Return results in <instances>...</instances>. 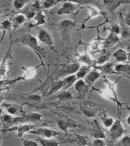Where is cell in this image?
I'll use <instances>...</instances> for the list:
<instances>
[{
  "mask_svg": "<svg viewBox=\"0 0 130 146\" xmlns=\"http://www.w3.org/2000/svg\"><path fill=\"white\" fill-rule=\"evenodd\" d=\"M13 43H21L32 49L40 59L42 61L41 64L44 67V64L42 61V58H44L45 57L46 51L38 45L36 37L31 34H27L13 40Z\"/></svg>",
  "mask_w": 130,
  "mask_h": 146,
  "instance_id": "obj_1",
  "label": "cell"
},
{
  "mask_svg": "<svg viewBox=\"0 0 130 146\" xmlns=\"http://www.w3.org/2000/svg\"><path fill=\"white\" fill-rule=\"evenodd\" d=\"M126 132L121 122V118L116 119L105 134L106 140L109 143H113L120 139Z\"/></svg>",
  "mask_w": 130,
  "mask_h": 146,
  "instance_id": "obj_2",
  "label": "cell"
},
{
  "mask_svg": "<svg viewBox=\"0 0 130 146\" xmlns=\"http://www.w3.org/2000/svg\"><path fill=\"white\" fill-rule=\"evenodd\" d=\"M41 10L40 1H35L34 3L31 4L27 7L19 11V13L25 15L27 20H31L32 19L37 12Z\"/></svg>",
  "mask_w": 130,
  "mask_h": 146,
  "instance_id": "obj_3",
  "label": "cell"
},
{
  "mask_svg": "<svg viewBox=\"0 0 130 146\" xmlns=\"http://www.w3.org/2000/svg\"><path fill=\"white\" fill-rule=\"evenodd\" d=\"M0 117L1 125L3 128V130L8 129L19 122L22 123V116L15 117L9 114H5L3 113L0 115Z\"/></svg>",
  "mask_w": 130,
  "mask_h": 146,
  "instance_id": "obj_4",
  "label": "cell"
},
{
  "mask_svg": "<svg viewBox=\"0 0 130 146\" xmlns=\"http://www.w3.org/2000/svg\"><path fill=\"white\" fill-rule=\"evenodd\" d=\"M117 46L108 49H103L101 52L95 55L93 57L95 58L94 60L96 64H102L108 61L111 54L115 52Z\"/></svg>",
  "mask_w": 130,
  "mask_h": 146,
  "instance_id": "obj_5",
  "label": "cell"
},
{
  "mask_svg": "<svg viewBox=\"0 0 130 146\" xmlns=\"http://www.w3.org/2000/svg\"><path fill=\"white\" fill-rule=\"evenodd\" d=\"M1 108H5L10 115L18 116H23L25 115V110L21 105L18 104H10L3 102L1 106Z\"/></svg>",
  "mask_w": 130,
  "mask_h": 146,
  "instance_id": "obj_6",
  "label": "cell"
},
{
  "mask_svg": "<svg viewBox=\"0 0 130 146\" xmlns=\"http://www.w3.org/2000/svg\"><path fill=\"white\" fill-rule=\"evenodd\" d=\"M80 67V65L78 62L68 64L63 66L58 73L59 78L66 77L76 72Z\"/></svg>",
  "mask_w": 130,
  "mask_h": 146,
  "instance_id": "obj_7",
  "label": "cell"
},
{
  "mask_svg": "<svg viewBox=\"0 0 130 146\" xmlns=\"http://www.w3.org/2000/svg\"><path fill=\"white\" fill-rule=\"evenodd\" d=\"M10 38V44L9 45V49L7 51L6 54L4 56L2 61L0 63V76L3 77V79H5L6 74H8L7 72V66L10 65V64H7V59H13L12 55V46L13 43L11 35L9 34Z\"/></svg>",
  "mask_w": 130,
  "mask_h": 146,
  "instance_id": "obj_8",
  "label": "cell"
},
{
  "mask_svg": "<svg viewBox=\"0 0 130 146\" xmlns=\"http://www.w3.org/2000/svg\"><path fill=\"white\" fill-rule=\"evenodd\" d=\"M35 125L31 124H26L20 125L18 126L13 127L10 128L7 130H1L3 133L6 132H11V131H16L17 132V136L18 137H22L23 135L26 132H29L30 131H32L35 128Z\"/></svg>",
  "mask_w": 130,
  "mask_h": 146,
  "instance_id": "obj_9",
  "label": "cell"
},
{
  "mask_svg": "<svg viewBox=\"0 0 130 146\" xmlns=\"http://www.w3.org/2000/svg\"><path fill=\"white\" fill-rule=\"evenodd\" d=\"M109 21L108 20V18H107L106 21L105 23L101 24H100L99 26H97V31H98V36L94 40L92 44H91V51H90V54L92 55V56H94L97 54L101 52V50L99 48V45L102 44V42H101V40H105V38H103L100 37V35H99V27L101 26L103 24H105V23L108 22Z\"/></svg>",
  "mask_w": 130,
  "mask_h": 146,
  "instance_id": "obj_10",
  "label": "cell"
},
{
  "mask_svg": "<svg viewBox=\"0 0 130 146\" xmlns=\"http://www.w3.org/2000/svg\"><path fill=\"white\" fill-rule=\"evenodd\" d=\"M29 133L39 135L43 137L46 138L48 139H51L59 134V132L56 130L49 128H40L35 131L32 130Z\"/></svg>",
  "mask_w": 130,
  "mask_h": 146,
  "instance_id": "obj_11",
  "label": "cell"
},
{
  "mask_svg": "<svg viewBox=\"0 0 130 146\" xmlns=\"http://www.w3.org/2000/svg\"><path fill=\"white\" fill-rule=\"evenodd\" d=\"M116 62L115 60H113L111 62L107 63L101 66H96L94 67V69L99 70L101 71V74H117L118 73L114 70L113 67L116 65Z\"/></svg>",
  "mask_w": 130,
  "mask_h": 146,
  "instance_id": "obj_12",
  "label": "cell"
},
{
  "mask_svg": "<svg viewBox=\"0 0 130 146\" xmlns=\"http://www.w3.org/2000/svg\"><path fill=\"white\" fill-rule=\"evenodd\" d=\"M38 38L43 44L49 47L51 50L56 52L53 46V41L49 33L44 30H42L38 33Z\"/></svg>",
  "mask_w": 130,
  "mask_h": 146,
  "instance_id": "obj_13",
  "label": "cell"
},
{
  "mask_svg": "<svg viewBox=\"0 0 130 146\" xmlns=\"http://www.w3.org/2000/svg\"><path fill=\"white\" fill-rule=\"evenodd\" d=\"M130 1H119V0H112V1H104V5L106 7L110 12L113 13L121 5L125 3H130Z\"/></svg>",
  "mask_w": 130,
  "mask_h": 146,
  "instance_id": "obj_14",
  "label": "cell"
},
{
  "mask_svg": "<svg viewBox=\"0 0 130 146\" xmlns=\"http://www.w3.org/2000/svg\"><path fill=\"white\" fill-rule=\"evenodd\" d=\"M9 19L12 24L14 30L17 29L27 21L26 17L21 14L12 16Z\"/></svg>",
  "mask_w": 130,
  "mask_h": 146,
  "instance_id": "obj_15",
  "label": "cell"
},
{
  "mask_svg": "<svg viewBox=\"0 0 130 146\" xmlns=\"http://www.w3.org/2000/svg\"><path fill=\"white\" fill-rule=\"evenodd\" d=\"M120 39V38H119L116 34L110 33L107 38H105L104 42H102V44L103 45V49L113 47V46L117 43Z\"/></svg>",
  "mask_w": 130,
  "mask_h": 146,
  "instance_id": "obj_16",
  "label": "cell"
},
{
  "mask_svg": "<svg viewBox=\"0 0 130 146\" xmlns=\"http://www.w3.org/2000/svg\"><path fill=\"white\" fill-rule=\"evenodd\" d=\"M76 6L72 3L71 1H67L63 4L62 6L57 11L59 15H68L74 12L76 9Z\"/></svg>",
  "mask_w": 130,
  "mask_h": 146,
  "instance_id": "obj_17",
  "label": "cell"
},
{
  "mask_svg": "<svg viewBox=\"0 0 130 146\" xmlns=\"http://www.w3.org/2000/svg\"><path fill=\"white\" fill-rule=\"evenodd\" d=\"M43 10H42L39 11L34 18L32 19V21H36L35 23L32 24L30 23H27L25 24V25L29 28H31L39 26V25L46 24L45 17H44V15L43 14Z\"/></svg>",
  "mask_w": 130,
  "mask_h": 146,
  "instance_id": "obj_18",
  "label": "cell"
},
{
  "mask_svg": "<svg viewBox=\"0 0 130 146\" xmlns=\"http://www.w3.org/2000/svg\"><path fill=\"white\" fill-rule=\"evenodd\" d=\"M92 91H97L104 98L116 103L117 104L118 111H119L120 108H121V107H122V105L124 104V103H122L120 102L119 101H118V100H116L114 97L112 96L106 90H101V89L98 88H95L94 86H92Z\"/></svg>",
  "mask_w": 130,
  "mask_h": 146,
  "instance_id": "obj_19",
  "label": "cell"
},
{
  "mask_svg": "<svg viewBox=\"0 0 130 146\" xmlns=\"http://www.w3.org/2000/svg\"><path fill=\"white\" fill-rule=\"evenodd\" d=\"M101 73H99L97 70L94 69L89 72L85 76V82L89 86L92 85L97 80L102 76Z\"/></svg>",
  "mask_w": 130,
  "mask_h": 146,
  "instance_id": "obj_20",
  "label": "cell"
},
{
  "mask_svg": "<svg viewBox=\"0 0 130 146\" xmlns=\"http://www.w3.org/2000/svg\"><path fill=\"white\" fill-rule=\"evenodd\" d=\"M27 80L25 75L22 76H19L11 79H3L2 80H0V88H6L8 87H11V86L14 85L17 83L18 81L20 80Z\"/></svg>",
  "mask_w": 130,
  "mask_h": 146,
  "instance_id": "obj_21",
  "label": "cell"
},
{
  "mask_svg": "<svg viewBox=\"0 0 130 146\" xmlns=\"http://www.w3.org/2000/svg\"><path fill=\"white\" fill-rule=\"evenodd\" d=\"M86 8H88V9H89L90 12V14L88 16L86 19L83 22L81 28L79 29V30L80 29H83L85 28L86 23V22H87L88 21L91 19L92 17L99 15H101L103 16L104 18H105L106 14L105 13V12H103V11H98L95 8H94L93 7L91 6H87L86 7Z\"/></svg>",
  "mask_w": 130,
  "mask_h": 146,
  "instance_id": "obj_22",
  "label": "cell"
},
{
  "mask_svg": "<svg viewBox=\"0 0 130 146\" xmlns=\"http://www.w3.org/2000/svg\"><path fill=\"white\" fill-rule=\"evenodd\" d=\"M92 128V135L96 139H105V134L100 128L96 121H94Z\"/></svg>",
  "mask_w": 130,
  "mask_h": 146,
  "instance_id": "obj_23",
  "label": "cell"
},
{
  "mask_svg": "<svg viewBox=\"0 0 130 146\" xmlns=\"http://www.w3.org/2000/svg\"><path fill=\"white\" fill-rule=\"evenodd\" d=\"M78 62L84 63L86 64L87 66H90V67H92L94 68L95 66H96V64L94 60H92L90 58V56L88 54L87 52L86 48L85 46V51L84 54L79 55Z\"/></svg>",
  "mask_w": 130,
  "mask_h": 146,
  "instance_id": "obj_24",
  "label": "cell"
},
{
  "mask_svg": "<svg viewBox=\"0 0 130 146\" xmlns=\"http://www.w3.org/2000/svg\"><path fill=\"white\" fill-rule=\"evenodd\" d=\"M42 116L38 113H30L26 114L22 116V123L25 121L40 122L44 123L42 120Z\"/></svg>",
  "mask_w": 130,
  "mask_h": 146,
  "instance_id": "obj_25",
  "label": "cell"
},
{
  "mask_svg": "<svg viewBox=\"0 0 130 146\" xmlns=\"http://www.w3.org/2000/svg\"><path fill=\"white\" fill-rule=\"evenodd\" d=\"M102 77L103 78L102 82H103L106 85H107V88L111 91L113 94L114 98H115L116 100H118V101H119L118 100V98H117V94H116V90H115V86H116V83L118 82L119 79H120L121 76H120L117 80H116L113 82H112L109 81V80H108V79L106 78V75L103 76Z\"/></svg>",
  "mask_w": 130,
  "mask_h": 146,
  "instance_id": "obj_26",
  "label": "cell"
},
{
  "mask_svg": "<svg viewBox=\"0 0 130 146\" xmlns=\"http://www.w3.org/2000/svg\"><path fill=\"white\" fill-rule=\"evenodd\" d=\"M115 71L124 76L130 75V65L129 64H118L115 65Z\"/></svg>",
  "mask_w": 130,
  "mask_h": 146,
  "instance_id": "obj_27",
  "label": "cell"
},
{
  "mask_svg": "<svg viewBox=\"0 0 130 146\" xmlns=\"http://www.w3.org/2000/svg\"><path fill=\"white\" fill-rule=\"evenodd\" d=\"M113 56L116 62H124L128 60L127 54L122 49H119L114 52Z\"/></svg>",
  "mask_w": 130,
  "mask_h": 146,
  "instance_id": "obj_28",
  "label": "cell"
},
{
  "mask_svg": "<svg viewBox=\"0 0 130 146\" xmlns=\"http://www.w3.org/2000/svg\"><path fill=\"white\" fill-rule=\"evenodd\" d=\"M100 116L103 124L106 127H111L113 124V119L111 117H108L105 110L101 113Z\"/></svg>",
  "mask_w": 130,
  "mask_h": 146,
  "instance_id": "obj_29",
  "label": "cell"
},
{
  "mask_svg": "<svg viewBox=\"0 0 130 146\" xmlns=\"http://www.w3.org/2000/svg\"><path fill=\"white\" fill-rule=\"evenodd\" d=\"M77 80V79L76 74L69 75V76L65 77L63 80H62L64 84V89L66 90V89L68 88L74 84Z\"/></svg>",
  "mask_w": 130,
  "mask_h": 146,
  "instance_id": "obj_30",
  "label": "cell"
},
{
  "mask_svg": "<svg viewBox=\"0 0 130 146\" xmlns=\"http://www.w3.org/2000/svg\"><path fill=\"white\" fill-rule=\"evenodd\" d=\"M98 109L96 107L86 106H84L83 109V112L86 116L89 117H94L98 112Z\"/></svg>",
  "mask_w": 130,
  "mask_h": 146,
  "instance_id": "obj_31",
  "label": "cell"
},
{
  "mask_svg": "<svg viewBox=\"0 0 130 146\" xmlns=\"http://www.w3.org/2000/svg\"><path fill=\"white\" fill-rule=\"evenodd\" d=\"M91 67L87 66H83L80 67L76 74L77 80L83 78L91 71Z\"/></svg>",
  "mask_w": 130,
  "mask_h": 146,
  "instance_id": "obj_32",
  "label": "cell"
},
{
  "mask_svg": "<svg viewBox=\"0 0 130 146\" xmlns=\"http://www.w3.org/2000/svg\"><path fill=\"white\" fill-rule=\"evenodd\" d=\"M88 85L82 79L79 80L75 83V90L79 93H83L88 89Z\"/></svg>",
  "mask_w": 130,
  "mask_h": 146,
  "instance_id": "obj_33",
  "label": "cell"
},
{
  "mask_svg": "<svg viewBox=\"0 0 130 146\" xmlns=\"http://www.w3.org/2000/svg\"><path fill=\"white\" fill-rule=\"evenodd\" d=\"M41 4V10L49 9L56 5L60 2H63L61 1H55V0H48L40 1Z\"/></svg>",
  "mask_w": 130,
  "mask_h": 146,
  "instance_id": "obj_34",
  "label": "cell"
},
{
  "mask_svg": "<svg viewBox=\"0 0 130 146\" xmlns=\"http://www.w3.org/2000/svg\"><path fill=\"white\" fill-rule=\"evenodd\" d=\"M107 30L109 31L110 33H113L116 35L120 34V27L117 23L114 24L110 26H104L103 29V32H105Z\"/></svg>",
  "mask_w": 130,
  "mask_h": 146,
  "instance_id": "obj_35",
  "label": "cell"
},
{
  "mask_svg": "<svg viewBox=\"0 0 130 146\" xmlns=\"http://www.w3.org/2000/svg\"><path fill=\"white\" fill-rule=\"evenodd\" d=\"M59 102L66 101L72 99L73 97L71 92L69 91H64L59 94L56 97Z\"/></svg>",
  "mask_w": 130,
  "mask_h": 146,
  "instance_id": "obj_36",
  "label": "cell"
},
{
  "mask_svg": "<svg viewBox=\"0 0 130 146\" xmlns=\"http://www.w3.org/2000/svg\"><path fill=\"white\" fill-rule=\"evenodd\" d=\"M64 84L62 80L57 81L52 84L48 94H51L54 93L62 88H64Z\"/></svg>",
  "mask_w": 130,
  "mask_h": 146,
  "instance_id": "obj_37",
  "label": "cell"
},
{
  "mask_svg": "<svg viewBox=\"0 0 130 146\" xmlns=\"http://www.w3.org/2000/svg\"><path fill=\"white\" fill-rule=\"evenodd\" d=\"M58 126L60 129L65 132H67L68 128L72 126V122H70L68 120H59L58 122Z\"/></svg>",
  "mask_w": 130,
  "mask_h": 146,
  "instance_id": "obj_38",
  "label": "cell"
},
{
  "mask_svg": "<svg viewBox=\"0 0 130 146\" xmlns=\"http://www.w3.org/2000/svg\"><path fill=\"white\" fill-rule=\"evenodd\" d=\"M38 140L43 146H59V143L54 140L40 138Z\"/></svg>",
  "mask_w": 130,
  "mask_h": 146,
  "instance_id": "obj_39",
  "label": "cell"
},
{
  "mask_svg": "<svg viewBox=\"0 0 130 146\" xmlns=\"http://www.w3.org/2000/svg\"><path fill=\"white\" fill-rule=\"evenodd\" d=\"M2 31L10 32L13 28L12 24L9 19H5L0 22Z\"/></svg>",
  "mask_w": 130,
  "mask_h": 146,
  "instance_id": "obj_40",
  "label": "cell"
},
{
  "mask_svg": "<svg viewBox=\"0 0 130 146\" xmlns=\"http://www.w3.org/2000/svg\"><path fill=\"white\" fill-rule=\"evenodd\" d=\"M75 23L68 19H65L62 20L60 23V26L65 29H69L71 28L75 25Z\"/></svg>",
  "mask_w": 130,
  "mask_h": 146,
  "instance_id": "obj_41",
  "label": "cell"
},
{
  "mask_svg": "<svg viewBox=\"0 0 130 146\" xmlns=\"http://www.w3.org/2000/svg\"><path fill=\"white\" fill-rule=\"evenodd\" d=\"M29 1H22V0H16L13 1V7L15 9L17 10H20L22 9L25 5Z\"/></svg>",
  "mask_w": 130,
  "mask_h": 146,
  "instance_id": "obj_42",
  "label": "cell"
},
{
  "mask_svg": "<svg viewBox=\"0 0 130 146\" xmlns=\"http://www.w3.org/2000/svg\"><path fill=\"white\" fill-rule=\"evenodd\" d=\"M120 27L121 38H126L130 35L129 29L125 26H122Z\"/></svg>",
  "mask_w": 130,
  "mask_h": 146,
  "instance_id": "obj_43",
  "label": "cell"
},
{
  "mask_svg": "<svg viewBox=\"0 0 130 146\" xmlns=\"http://www.w3.org/2000/svg\"><path fill=\"white\" fill-rule=\"evenodd\" d=\"M117 146H130V137L125 136L123 137L118 141Z\"/></svg>",
  "mask_w": 130,
  "mask_h": 146,
  "instance_id": "obj_44",
  "label": "cell"
},
{
  "mask_svg": "<svg viewBox=\"0 0 130 146\" xmlns=\"http://www.w3.org/2000/svg\"><path fill=\"white\" fill-rule=\"evenodd\" d=\"M21 140L23 141V146H38L37 143L33 140H24L22 138Z\"/></svg>",
  "mask_w": 130,
  "mask_h": 146,
  "instance_id": "obj_45",
  "label": "cell"
},
{
  "mask_svg": "<svg viewBox=\"0 0 130 146\" xmlns=\"http://www.w3.org/2000/svg\"><path fill=\"white\" fill-rule=\"evenodd\" d=\"M91 146H105V145L102 139H96Z\"/></svg>",
  "mask_w": 130,
  "mask_h": 146,
  "instance_id": "obj_46",
  "label": "cell"
},
{
  "mask_svg": "<svg viewBox=\"0 0 130 146\" xmlns=\"http://www.w3.org/2000/svg\"><path fill=\"white\" fill-rule=\"evenodd\" d=\"M4 99L5 98L3 97V94H1V96H0V115H1L2 113H3V108H1V106Z\"/></svg>",
  "mask_w": 130,
  "mask_h": 146,
  "instance_id": "obj_47",
  "label": "cell"
},
{
  "mask_svg": "<svg viewBox=\"0 0 130 146\" xmlns=\"http://www.w3.org/2000/svg\"><path fill=\"white\" fill-rule=\"evenodd\" d=\"M125 21L127 25L130 26V14H128L125 17Z\"/></svg>",
  "mask_w": 130,
  "mask_h": 146,
  "instance_id": "obj_48",
  "label": "cell"
},
{
  "mask_svg": "<svg viewBox=\"0 0 130 146\" xmlns=\"http://www.w3.org/2000/svg\"><path fill=\"white\" fill-rule=\"evenodd\" d=\"M127 56L128 59L130 62V45L127 48Z\"/></svg>",
  "mask_w": 130,
  "mask_h": 146,
  "instance_id": "obj_49",
  "label": "cell"
},
{
  "mask_svg": "<svg viewBox=\"0 0 130 146\" xmlns=\"http://www.w3.org/2000/svg\"><path fill=\"white\" fill-rule=\"evenodd\" d=\"M11 87H8L6 88H0V94H1V92L2 91H9L11 89Z\"/></svg>",
  "mask_w": 130,
  "mask_h": 146,
  "instance_id": "obj_50",
  "label": "cell"
},
{
  "mask_svg": "<svg viewBox=\"0 0 130 146\" xmlns=\"http://www.w3.org/2000/svg\"><path fill=\"white\" fill-rule=\"evenodd\" d=\"M1 122H0V126H1ZM4 133H3V132H2V131H0V144H1V141H2V138H3V134H4Z\"/></svg>",
  "mask_w": 130,
  "mask_h": 146,
  "instance_id": "obj_51",
  "label": "cell"
},
{
  "mask_svg": "<svg viewBox=\"0 0 130 146\" xmlns=\"http://www.w3.org/2000/svg\"><path fill=\"white\" fill-rule=\"evenodd\" d=\"M6 33V32L5 31H3V34H2V37H1V40H0V45H1V42H2V41L3 40V38H4Z\"/></svg>",
  "mask_w": 130,
  "mask_h": 146,
  "instance_id": "obj_52",
  "label": "cell"
},
{
  "mask_svg": "<svg viewBox=\"0 0 130 146\" xmlns=\"http://www.w3.org/2000/svg\"><path fill=\"white\" fill-rule=\"evenodd\" d=\"M126 122L128 125H130V113L127 118Z\"/></svg>",
  "mask_w": 130,
  "mask_h": 146,
  "instance_id": "obj_53",
  "label": "cell"
},
{
  "mask_svg": "<svg viewBox=\"0 0 130 146\" xmlns=\"http://www.w3.org/2000/svg\"><path fill=\"white\" fill-rule=\"evenodd\" d=\"M0 30L2 31V26H1V24H0Z\"/></svg>",
  "mask_w": 130,
  "mask_h": 146,
  "instance_id": "obj_54",
  "label": "cell"
},
{
  "mask_svg": "<svg viewBox=\"0 0 130 146\" xmlns=\"http://www.w3.org/2000/svg\"><path fill=\"white\" fill-rule=\"evenodd\" d=\"M126 76V77H127V78H128L130 80V76Z\"/></svg>",
  "mask_w": 130,
  "mask_h": 146,
  "instance_id": "obj_55",
  "label": "cell"
},
{
  "mask_svg": "<svg viewBox=\"0 0 130 146\" xmlns=\"http://www.w3.org/2000/svg\"><path fill=\"white\" fill-rule=\"evenodd\" d=\"M1 9H0V15H1Z\"/></svg>",
  "mask_w": 130,
  "mask_h": 146,
  "instance_id": "obj_56",
  "label": "cell"
},
{
  "mask_svg": "<svg viewBox=\"0 0 130 146\" xmlns=\"http://www.w3.org/2000/svg\"><path fill=\"white\" fill-rule=\"evenodd\" d=\"M0 122H1V117H0Z\"/></svg>",
  "mask_w": 130,
  "mask_h": 146,
  "instance_id": "obj_57",
  "label": "cell"
}]
</instances>
